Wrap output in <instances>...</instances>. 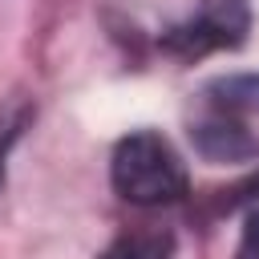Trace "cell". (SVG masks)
<instances>
[{
  "label": "cell",
  "mask_w": 259,
  "mask_h": 259,
  "mask_svg": "<svg viewBox=\"0 0 259 259\" xmlns=\"http://www.w3.org/2000/svg\"><path fill=\"white\" fill-rule=\"evenodd\" d=\"M113 190L134 206H166L186 194V166L162 134L138 130L117 142L109 162Z\"/></svg>",
  "instance_id": "6da1fadb"
},
{
  "label": "cell",
  "mask_w": 259,
  "mask_h": 259,
  "mask_svg": "<svg viewBox=\"0 0 259 259\" xmlns=\"http://www.w3.org/2000/svg\"><path fill=\"white\" fill-rule=\"evenodd\" d=\"M190 142L210 162H251L259 154V130L247 121H235L227 113H214L194 101L190 109Z\"/></svg>",
  "instance_id": "7a4b0ae2"
},
{
  "label": "cell",
  "mask_w": 259,
  "mask_h": 259,
  "mask_svg": "<svg viewBox=\"0 0 259 259\" xmlns=\"http://www.w3.org/2000/svg\"><path fill=\"white\" fill-rule=\"evenodd\" d=\"M243 32H247V8H243L239 0H214V4H206L190 24H178V28L166 36V45H170L174 53H182V57H190V53L198 57V53H206V49L239 45Z\"/></svg>",
  "instance_id": "3957f363"
},
{
  "label": "cell",
  "mask_w": 259,
  "mask_h": 259,
  "mask_svg": "<svg viewBox=\"0 0 259 259\" xmlns=\"http://www.w3.org/2000/svg\"><path fill=\"white\" fill-rule=\"evenodd\" d=\"M198 105L219 109L227 117H239L247 125H259V73H231L214 77L198 89Z\"/></svg>",
  "instance_id": "277c9868"
},
{
  "label": "cell",
  "mask_w": 259,
  "mask_h": 259,
  "mask_svg": "<svg viewBox=\"0 0 259 259\" xmlns=\"http://www.w3.org/2000/svg\"><path fill=\"white\" fill-rule=\"evenodd\" d=\"M170 255H174V239L166 231H125L97 259H170Z\"/></svg>",
  "instance_id": "5b68a950"
},
{
  "label": "cell",
  "mask_w": 259,
  "mask_h": 259,
  "mask_svg": "<svg viewBox=\"0 0 259 259\" xmlns=\"http://www.w3.org/2000/svg\"><path fill=\"white\" fill-rule=\"evenodd\" d=\"M32 121V105L24 97H12L0 105V182H4V158L12 150V142L24 134V125Z\"/></svg>",
  "instance_id": "8992f818"
},
{
  "label": "cell",
  "mask_w": 259,
  "mask_h": 259,
  "mask_svg": "<svg viewBox=\"0 0 259 259\" xmlns=\"http://www.w3.org/2000/svg\"><path fill=\"white\" fill-rule=\"evenodd\" d=\"M235 259H259V214H247L243 235H239V251Z\"/></svg>",
  "instance_id": "52a82bcc"
}]
</instances>
